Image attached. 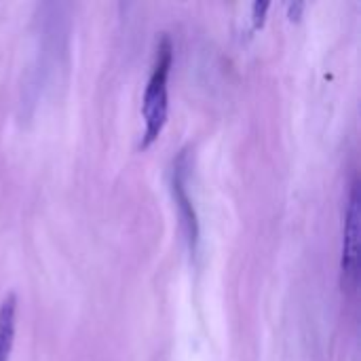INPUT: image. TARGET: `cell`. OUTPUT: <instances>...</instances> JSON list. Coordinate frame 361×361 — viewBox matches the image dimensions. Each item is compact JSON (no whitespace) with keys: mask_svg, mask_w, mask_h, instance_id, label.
<instances>
[{"mask_svg":"<svg viewBox=\"0 0 361 361\" xmlns=\"http://www.w3.org/2000/svg\"><path fill=\"white\" fill-rule=\"evenodd\" d=\"M171 59H173V47L169 38L165 36L154 55L152 72L144 91L142 99V118H144V135L140 142V148L152 146L159 135L163 133V127L167 123L169 114V72H171Z\"/></svg>","mask_w":361,"mask_h":361,"instance_id":"6da1fadb","label":"cell"},{"mask_svg":"<svg viewBox=\"0 0 361 361\" xmlns=\"http://www.w3.org/2000/svg\"><path fill=\"white\" fill-rule=\"evenodd\" d=\"M343 252H341V281L343 290L353 292L360 281V237H361V207L360 184L353 180L349 188V199L343 218Z\"/></svg>","mask_w":361,"mask_h":361,"instance_id":"7a4b0ae2","label":"cell"},{"mask_svg":"<svg viewBox=\"0 0 361 361\" xmlns=\"http://www.w3.org/2000/svg\"><path fill=\"white\" fill-rule=\"evenodd\" d=\"M188 176H190V157L184 150L173 161L171 190H173V199H176V205L180 212V222H182V231H184L188 250H190V254H197V250H199V218H197L192 197L188 192Z\"/></svg>","mask_w":361,"mask_h":361,"instance_id":"3957f363","label":"cell"},{"mask_svg":"<svg viewBox=\"0 0 361 361\" xmlns=\"http://www.w3.org/2000/svg\"><path fill=\"white\" fill-rule=\"evenodd\" d=\"M17 328V298L8 294L0 305V361H8Z\"/></svg>","mask_w":361,"mask_h":361,"instance_id":"277c9868","label":"cell"},{"mask_svg":"<svg viewBox=\"0 0 361 361\" xmlns=\"http://www.w3.org/2000/svg\"><path fill=\"white\" fill-rule=\"evenodd\" d=\"M269 11V2H256L254 4V27H262L264 23V13Z\"/></svg>","mask_w":361,"mask_h":361,"instance_id":"5b68a950","label":"cell"}]
</instances>
